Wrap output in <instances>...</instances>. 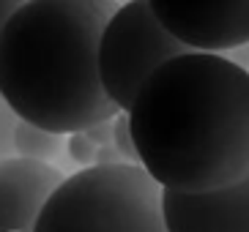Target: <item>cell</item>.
<instances>
[{
    "instance_id": "3",
    "label": "cell",
    "mask_w": 249,
    "mask_h": 232,
    "mask_svg": "<svg viewBox=\"0 0 249 232\" xmlns=\"http://www.w3.org/2000/svg\"><path fill=\"white\" fill-rule=\"evenodd\" d=\"M161 199L142 167L80 169L50 197L36 232H170Z\"/></svg>"
},
{
    "instance_id": "6",
    "label": "cell",
    "mask_w": 249,
    "mask_h": 232,
    "mask_svg": "<svg viewBox=\"0 0 249 232\" xmlns=\"http://www.w3.org/2000/svg\"><path fill=\"white\" fill-rule=\"evenodd\" d=\"M170 232H249V175L211 194L164 191Z\"/></svg>"
},
{
    "instance_id": "2",
    "label": "cell",
    "mask_w": 249,
    "mask_h": 232,
    "mask_svg": "<svg viewBox=\"0 0 249 232\" xmlns=\"http://www.w3.org/2000/svg\"><path fill=\"white\" fill-rule=\"evenodd\" d=\"M112 0H28L0 36V101L50 134H77L115 120L104 93L99 50Z\"/></svg>"
},
{
    "instance_id": "4",
    "label": "cell",
    "mask_w": 249,
    "mask_h": 232,
    "mask_svg": "<svg viewBox=\"0 0 249 232\" xmlns=\"http://www.w3.org/2000/svg\"><path fill=\"white\" fill-rule=\"evenodd\" d=\"M189 52L156 19L151 0H129L107 22L102 36L99 71L104 93L121 112H129L151 74Z\"/></svg>"
},
{
    "instance_id": "5",
    "label": "cell",
    "mask_w": 249,
    "mask_h": 232,
    "mask_svg": "<svg viewBox=\"0 0 249 232\" xmlns=\"http://www.w3.org/2000/svg\"><path fill=\"white\" fill-rule=\"evenodd\" d=\"M173 38L203 55H227L249 44V0H151Z\"/></svg>"
},
{
    "instance_id": "1",
    "label": "cell",
    "mask_w": 249,
    "mask_h": 232,
    "mask_svg": "<svg viewBox=\"0 0 249 232\" xmlns=\"http://www.w3.org/2000/svg\"><path fill=\"white\" fill-rule=\"evenodd\" d=\"M140 167L176 194H211L249 175V71L189 52L151 74L126 112Z\"/></svg>"
},
{
    "instance_id": "8",
    "label": "cell",
    "mask_w": 249,
    "mask_h": 232,
    "mask_svg": "<svg viewBox=\"0 0 249 232\" xmlns=\"http://www.w3.org/2000/svg\"><path fill=\"white\" fill-rule=\"evenodd\" d=\"M63 139L58 134H50L44 129L19 120L14 134V156L17 159H28V161H38V164H50L55 156L60 153Z\"/></svg>"
},
{
    "instance_id": "9",
    "label": "cell",
    "mask_w": 249,
    "mask_h": 232,
    "mask_svg": "<svg viewBox=\"0 0 249 232\" xmlns=\"http://www.w3.org/2000/svg\"><path fill=\"white\" fill-rule=\"evenodd\" d=\"M112 145L124 153V159L132 164V167H140L137 159V148H134V137H132V123H129V115L121 112V115L112 120Z\"/></svg>"
},
{
    "instance_id": "11",
    "label": "cell",
    "mask_w": 249,
    "mask_h": 232,
    "mask_svg": "<svg viewBox=\"0 0 249 232\" xmlns=\"http://www.w3.org/2000/svg\"><path fill=\"white\" fill-rule=\"evenodd\" d=\"M19 126V117L0 101V161L6 159H17L14 156V134Z\"/></svg>"
},
{
    "instance_id": "13",
    "label": "cell",
    "mask_w": 249,
    "mask_h": 232,
    "mask_svg": "<svg viewBox=\"0 0 249 232\" xmlns=\"http://www.w3.org/2000/svg\"><path fill=\"white\" fill-rule=\"evenodd\" d=\"M121 164H129V161L115 145H104L96 150V167H121Z\"/></svg>"
},
{
    "instance_id": "7",
    "label": "cell",
    "mask_w": 249,
    "mask_h": 232,
    "mask_svg": "<svg viewBox=\"0 0 249 232\" xmlns=\"http://www.w3.org/2000/svg\"><path fill=\"white\" fill-rule=\"evenodd\" d=\"M66 181L52 164L0 161V232H36L44 205Z\"/></svg>"
},
{
    "instance_id": "10",
    "label": "cell",
    "mask_w": 249,
    "mask_h": 232,
    "mask_svg": "<svg viewBox=\"0 0 249 232\" xmlns=\"http://www.w3.org/2000/svg\"><path fill=\"white\" fill-rule=\"evenodd\" d=\"M66 148H69V156H71L74 164H80L82 169H90L96 167V150L99 148L85 137V131H77L66 139Z\"/></svg>"
},
{
    "instance_id": "12",
    "label": "cell",
    "mask_w": 249,
    "mask_h": 232,
    "mask_svg": "<svg viewBox=\"0 0 249 232\" xmlns=\"http://www.w3.org/2000/svg\"><path fill=\"white\" fill-rule=\"evenodd\" d=\"M85 137H88L96 148L112 145V120H104V123H96V126H90V129H85Z\"/></svg>"
},
{
    "instance_id": "14",
    "label": "cell",
    "mask_w": 249,
    "mask_h": 232,
    "mask_svg": "<svg viewBox=\"0 0 249 232\" xmlns=\"http://www.w3.org/2000/svg\"><path fill=\"white\" fill-rule=\"evenodd\" d=\"M17 8H19L17 0H0V36H3V28H6V22L14 17Z\"/></svg>"
}]
</instances>
